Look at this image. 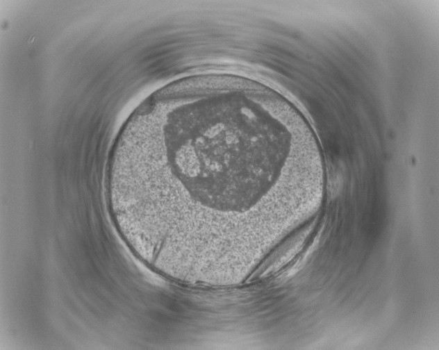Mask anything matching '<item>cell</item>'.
Returning a JSON list of instances; mask_svg holds the SVG:
<instances>
[{
  "mask_svg": "<svg viewBox=\"0 0 439 350\" xmlns=\"http://www.w3.org/2000/svg\"><path fill=\"white\" fill-rule=\"evenodd\" d=\"M290 166L286 139L273 118L235 103L200 101L158 116L122 178L149 253L175 265L217 231L238 235L245 217L287 181Z\"/></svg>",
  "mask_w": 439,
  "mask_h": 350,
  "instance_id": "1",
  "label": "cell"
}]
</instances>
